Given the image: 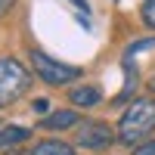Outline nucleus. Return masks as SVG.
Here are the masks:
<instances>
[{
	"label": "nucleus",
	"instance_id": "9d476101",
	"mask_svg": "<svg viewBox=\"0 0 155 155\" xmlns=\"http://www.w3.org/2000/svg\"><path fill=\"white\" fill-rule=\"evenodd\" d=\"M134 155H155V140H146L143 146H137Z\"/></svg>",
	"mask_w": 155,
	"mask_h": 155
},
{
	"label": "nucleus",
	"instance_id": "f8f14e48",
	"mask_svg": "<svg viewBox=\"0 0 155 155\" xmlns=\"http://www.w3.org/2000/svg\"><path fill=\"white\" fill-rule=\"evenodd\" d=\"M34 112H47V99H34Z\"/></svg>",
	"mask_w": 155,
	"mask_h": 155
},
{
	"label": "nucleus",
	"instance_id": "7ed1b4c3",
	"mask_svg": "<svg viewBox=\"0 0 155 155\" xmlns=\"http://www.w3.org/2000/svg\"><path fill=\"white\" fill-rule=\"evenodd\" d=\"M28 84H31V74L19 59H12V56L0 59V109L12 106L28 90Z\"/></svg>",
	"mask_w": 155,
	"mask_h": 155
},
{
	"label": "nucleus",
	"instance_id": "6e6552de",
	"mask_svg": "<svg viewBox=\"0 0 155 155\" xmlns=\"http://www.w3.org/2000/svg\"><path fill=\"white\" fill-rule=\"evenodd\" d=\"M31 155H74V149L62 140H41V143H34Z\"/></svg>",
	"mask_w": 155,
	"mask_h": 155
},
{
	"label": "nucleus",
	"instance_id": "0eeeda50",
	"mask_svg": "<svg viewBox=\"0 0 155 155\" xmlns=\"http://www.w3.org/2000/svg\"><path fill=\"white\" fill-rule=\"evenodd\" d=\"M68 99H71L74 109H93L96 102L102 99V93H99V87H74L68 93Z\"/></svg>",
	"mask_w": 155,
	"mask_h": 155
},
{
	"label": "nucleus",
	"instance_id": "f03ea898",
	"mask_svg": "<svg viewBox=\"0 0 155 155\" xmlns=\"http://www.w3.org/2000/svg\"><path fill=\"white\" fill-rule=\"evenodd\" d=\"M31 68H34V74L41 78L44 84H50V87H65V84L78 81V78L84 74L78 65L59 62V59H53V56H47L44 50H31Z\"/></svg>",
	"mask_w": 155,
	"mask_h": 155
},
{
	"label": "nucleus",
	"instance_id": "ddd939ff",
	"mask_svg": "<svg viewBox=\"0 0 155 155\" xmlns=\"http://www.w3.org/2000/svg\"><path fill=\"white\" fill-rule=\"evenodd\" d=\"M152 90H155V81H152Z\"/></svg>",
	"mask_w": 155,
	"mask_h": 155
},
{
	"label": "nucleus",
	"instance_id": "423d86ee",
	"mask_svg": "<svg viewBox=\"0 0 155 155\" xmlns=\"http://www.w3.org/2000/svg\"><path fill=\"white\" fill-rule=\"evenodd\" d=\"M25 140H31L28 127H16V124L0 121V149H12L16 143H25Z\"/></svg>",
	"mask_w": 155,
	"mask_h": 155
},
{
	"label": "nucleus",
	"instance_id": "39448f33",
	"mask_svg": "<svg viewBox=\"0 0 155 155\" xmlns=\"http://www.w3.org/2000/svg\"><path fill=\"white\" fill-rule=\"evenodd\" d=\"M74 124H81V118H78L74 109H59V112L47 115V118L41 121L44 130H65V127H74Z\"/></svg>",
	"mask_w": 155,
	"mask_h": 155
},
{
	"label": "nucleus",
	"instance_id": "9b49d317",
	"mask_svg": "<svg viewBox=\"0 0 155 155\" xmlns=\"http://www.w3.org/2000/svg\"><path fill=\"white\" fill-rule=\"evenodd\" d=\"M12 3H16V0H0V16H3V12H9Z\"/></svg>",
	"mask_w": 155,
	"mask_h": 155
},
{
	"label": "nucleus",
	"instance_id": "20e7f679",
	"mask_svg": "<svg viewBox=\"0 0 155 155\" xmlns=\"http://www.w3.org/2000/svg\"><path fill=\"white\" fill-rule=\"evenodd\" d=\"M115 134L112 127L106 124V121H84L81 127H78V134H74V140H78V146H84V149H109L112 143H115Z\"/></svg>",
	"mask_w": 155,
	"mask_h": 155
},
{
	"label": "nucleus",
	"instance_id": "1a4fd4ad",
	"mask_svg": "<svg viewBox=\"0 0 155 155\" xmlns=\"http://www.w3.org/2000/svg\"><path fill=\"white\" fill-rule=\"evenodd\" d=\"M140 16H143V25L155 31V0H143V9H140Z\"/></svg>",
	"mask_w": 155,
	"mask_h": 155
},
{
	"label": "nucleus",
	"instance_id": "f257e3e1",
	"mask_svg": "<svg viewBox=\"0 0 155 155\" xmlns=\"http://www.w3.org/2000/svg\"><path fill=\"white\" fill-rule=\"evenodd\" d=\"M152 130H155V99L140 96L121 115V121H118V140L124 146L137 149V146H143L146 140L152 137Z\"/></svg>",
	"mask_w": 155,
	"mask_h": 155
}]
</instances>
